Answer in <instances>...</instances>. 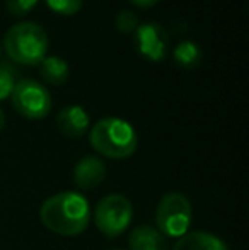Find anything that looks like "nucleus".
<instances>
[{
    "label": "nucleus",
    "instance_id": "obj_1",
    "mask_svg": "<svg viewBox=\"0 0 249 250\" xmlns=\"http://www.w3.org/2000/svg\"><path fill=\"white\" fill-rule=\"evenodd\" d=\"M40 220L53 233L62 237H77L89 227V201L86 196L73 191L58 192L41 204Z\"/></svg>",
    "mask_w": 249,
    "mask_h": 250
},
{
    "label": "nucleus",
    "instance_id": "obj_2",
    "mask_svg": "<svg viewBox=\"0 0 249 250\" xmlns=\"http://www.w3.org/2000/svg\"><path fill=\"white\" fill-rule=\"evenodd\" d=\"M92 148L108 158L121 160L135 153L138 135L128 121L121 118H103L89 133Z\"/></svg>",
    "mask_w": 249,
    "mask_h": 250
},
{
    "label": "nucleus",
    "instance_id": "obj_3",
    "mask_svg": "<svg viewBox=\"0 0 249 250\" xmlns=\"http://www.w3.org/2000/svg\"><path fill=\"white\" fill-rule=\"evenodd\" d=\"M9 58L19 65H40L48 51V34L36 22H19L3 38Z\"/></svg>",
    "mask_w": 249,
    "mask_h": 250
},
{
    "label": "nucleus",
    "instance_id": "obj_4",
    "mask_svg": "<svg viewBox=\"0 0 249 250\" xmlns=\"http://www.w3.org/2000/svg\"><path fill=\"white\" fill-rule=\"evenodd\" d=\"M193 220L191 203L181 192H167L156 211L157 230L169 238H181L188 233Z\"/></svg>",
    "mask_w": 249,
    "mask_h": 250
},
{
    "label": "nucleus",
    "instance_id": "obj_5",
    "mask_svg": "<svg viewBox=\"0 0 249 250\" xmlns=\"http://www.w3.org/2000/svg\"><path fill=\"white\" fill-rule=\"evenodd\" d=\"M133 218V206L123 194H108L97 203L94 211V223L97 230L108 238L120 237L130 227Z\"/></svg>",
    "mask_w": 249,
    "mask_h": 250
},
{
    "label": "nucleus",
    "instance_id": "obj_6",
    "mask_svg": "<svg viewBox=\"0 0 249 250\" xmlns=\"http://www.w3.org/2000/svg\"><path fill=\"white\" fill-rule=\"evenodd\" d=\"M10 99L14 109L27 119H43L51 111V96L48 89L33 79L17 80Z\"/></svg>",
    "mask_w": 249,
    "mask_h": 250
},
{
    "label": "nucleus",
    "instance_id": "obj_7",
    "mask_svg": "<svg viewBox=\"0 0 249 250\" xmlns=\"http://www.w3.org/2000/svg\"><path fill=\"white\" fill-rule=\"evenodd\" d=\"M133 46L142 58L149 62H164L169 50V33L159 22H143L133 33Z\"/></svg>",
    "mask_w": 249,
    "mask_h": 250
},
{
    "label": "nucleus",
    "instance_id": "obj_8",
    "mask_svg": "<svg viewBox=\"0 0 249 250\" xmlns=\"http://www.w3.org/2000/svg\"><path fill=\"white\" fill-rule=\"evenodd\" d=\"M104 177H106V165L101 158L94 155L80 158L73 167V182L82 191L96 189L97 186L103 184Z\"/></svg>",
    "mask_w": 249,
    "mask_h": 250
},
{
    "label": "nucleus",
    "instance_id": "obj_9",
    "mask_svg": "<svg viewBox=\"0 0 249 250\" xmlns=\"http://www.w3.org/2000/svg\"><path fill=\"white\" fill-rule=\"evenodd\" d=\"M57 126L67 138H82L89 128V114L80 105H67L58 112Z\"/></svg>",
    "mask_w": 249,
    "mask_h": 250
},
{
    "label": "nucleus",
    "instance_id": "obj_10",
    "mask_svg": "<svg viewBox=\"0 0 249 250\" xmlns=\"http://www.w3.org/2000/svg\"><path fill=\"white\" fill-rule=\"evenodd\" d=\"M130 250H169L167 238L157 228L142 225L136 227L128 237Z\"/></svg>",
    "mask_w": 249,
    "mask_h": 250
},
{
    "label": "nucleus",
    "instance_id": "obj_11",
    "mask_svg": "<svg viewBox=\"0 0 249 250\" xmlns=\"http://www.w3.org/2000/svg\"><path fill=\"white\" fill-rule=\"evenodd\" d=\"M173 250H229L227 244L213 233L191 231L178 238Z\"/></svg>",
    "mask_w": 249,
    "mask_h": 250
},
{
    "label": "nucleus",
    "instance_id": "obj_12",
    "mask_svg": "<svg viewBox=\"0 0 249 250\" xmlns=\"http://www.w3.org/2000/svg\"><path fill=\"white\" fill-rule=\"evenodd\" d=\"M40 73L43 80L50 85H62L67 82L70 75L68 63L60 56H45L40 63Z\"/></svg>",
    "mask_w": 249,
    "mask_h": 250
},
{
    "label": "nucleus",
    "instance_id": "obj_13",
    "mask_svg": "<svg viewBox=\"0 0 249 250\" xmlns=\"http://www.w3.org/2000/svg\"><path fill=\"white\" fill-rule=\"evenodd\" d=\"M173 58L178 66L191 70V68H196V66L202 63L203 53H202V48H200L195 41L184 40L174 48Z\"/></svg>",
    "mask_w": 249,
    "mask_h": 250
},
{
    "label": "nucleus",
    "instance_id": "obj_14",
    "mask_svg": "<svg viewBox=\"0 0 249 250\" xmlns=\"http://www.w3.org/2000/svg\"><path fill=\"white\" fill-rule=\"evenodd\" d=\"M17 68L9 62L0 63V101L7 99L12 94L14 87L17 83Z\"/></svg>",
    "mask_w": 249,
    "mask_h": 250
},
{
    "label": "nucleus",
    "instance_id": "obj_15",
    "mask_svg": "<svg viewBox=\"0 0 249 250\" xmlns=\"http://www.w3.org/2000/svg\"><path fill=\"white\" fill-rule=\"evenodd\" d=\"M114 24H116L118 31H121V33H125V34L135 33V29L140 24L138 14L133 12V10H128V9H121L120 12L116 14Z\"/></svg>",
    "mask_w": 249,
    "mask_h": 250
},
{
    "label": "nucleus",
    "instance_id": "obj_16",
    "mask_svg": "<svg viewBox=\"0 0 249 250\" xmlns=\"http://www.w3.org/2000/svg\"><path fill=\"white\" fill-rule=\"evenodd\" d=\"M46 5L60 16H73L82 9L84 0H45Z\"/></svg>",
    "mask_w": 249,
    "mask_h": 250
},
{
    "label": "nucleus",
    "instance_id": "obj_17",
    "mask_svg": "<svg viewBox=\"0 0 249 250\" xmlns=\"http://www.w3.org/2000/svg\"><path fill=\"white\" fill-rule=\"evenodd\" d=\"M38 5V0H5V7L12 16H26Z\"/></svg>",
    "mask_w": 249,
    "mask_h": 250
},
{
    "label": "nucleus",
    "instance_id": "obj_18",
    "mask_svg": "<svg viewBox=\"0 0 249 250\" xmlns=\"http://www.w3.org/2000/svg\"><path fill=\"white\" fill-rule=\"evenodd\" d=\"M130 2L133 3V5H136V7H152V5H156L157 2H160V0H130Z\"/></svg>",
    "mask_w": 249,
    "mask_h": 250
},
{
    "label": "nucleus",
    "instance_id": "obj_19",
    "mask_svg": "<svg viewBox=\"0 0 249 250\" xmlns=\"http://www.w3.org/2000/svg\"><path fill=\"white\" fill-rule=\"evenodd\" d=\"M3 126H5V114H3V109L0 107V131L3 129Z\"/></svg>",
    "mask_w": 249,
    "mask_h": 250
},
{
    "label": "nucleus",
    "instance_id": "obj_20",
    "mask_svg": "<svg viewBox=\"0 0 249 250\" xmlns=\"http://www.w3.org/2000/svg\"><path fill=\"white\" fill-rule=\"evenodd\" d=\"M0 55H2V46H0Z\"/></svg>",
    "mask_w": 249,
    "mask_h": 250
},
{
    "label": "nucleus",
    "instance_id": "obj_21",
    "mask_svg": "<svg viewBox=\"0 0 249 250\" xmlns=\"http://www.w3.org/2000/svg\"><path fill=\"white\" fill-rule=\"evenodd\" d=\"M111 250H121V249H111Z\"/></svg>",
    "mask_w": 249,
    "mask_h": 250
}]
</instances>
